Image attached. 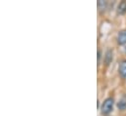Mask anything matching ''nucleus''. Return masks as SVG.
Returning a JSON list of instances; mask_svg holds the SVG:
<instances>
[{
  "label": "nucleus",
  "mask_w": 126,
  "mask_h": 116,
  "mask_svg": "<svg viewBox=\"0 0 126 116\" xmlns=\"http://www.w3.org/2000/svg\"><path fill=\"white\" fill-rule=\"evenodd\" d=\"M117 43L119 45L126 44V30H122L117 35Z\"/></svg>",
  "instance_id": "obj_2"
},
{
  "label": "nucleus",
  "mask_w": 126,
  "mask_h": 116,
  "mask_svg": "<svg viewBox=\"0 0 126 116\" xmlns=\"http://www.w3.org/2000/svg\"><path fill=\"white\" fill-rule=\"evenodd\" d=\"M106 63L107 64H109L111 60H112V52L110 51V50H109L108 52H107V54H106Z\"/></svg>",
  "instance_id": "obj_6"
},
{
  "label": "nucleus",
  "mask_w": 126,
  "mask_h": 116,
  "mask_svg": "<svg viewBox=\"0 0 126 116\" xmlns=\"http://www.w3.org/2000/svg\"><path fill=\"white\" fill-rule=\"evenodd\" d=\"M118 72L121 77L126 78V60H122L118 66Z\"/></svg>",
  "instance_id": "obj_3"
},
{
  "label": "nucleus",
  "mask_w": 126,
  "mask_h": 116,
  "mask_svg": "<svg viewBox=\"0 0 126 116\" xmlns=\"http://www.w3.org/2000/svg\"><path fill=\"white\" fill-rule=\"evenodd\" d=\"M100 58H101V51H98V63L100 62Z\"/></svg>",
  "instance_id": "obj_7"
},
{
  "label": "nucleus",
  "mask_w": 126,
  "mask_h": 116,
  "mask_svg": "<svg viewBox=\"0 0 126 116\" xmlns=\"http://www.w3.org/2000/svg\"><path fill=\"white\" fill-rule=\"evenodd\" d=\"M112 107H113V99L112 98L106 99L102 104V107H101L102 113L103 114H109L112 110Z\"/></svg>",
  "instance_id": "obj_1"
},
{
  "label": "nucleus",
  "mask_w": 126,
  "mask_h": 116,
  "mask_svg": "<svg viewBox=\"0 0 126 116\" xmlns=\"http://www.w3.org/2000/svg\"><path fill=\"white\" fill-rule=\"evenodd\" d=\"M117 107L120 110H126V98H122L118 102H117Z\"/></svg>",
  "instance_id": "obj_5"
},
{
  "label": "nucleus",
  "mask_w": 126,
  "mask_h": 116,
  "mask_svg": "<svg viewBox=\"0 0 126 116\" xmlns=\"http://www.w3.org/2000/svg\"><path fill=\"white\" fill-rule=\"evenodd\" d=\"M126 13V1H121L117 7V14L124 15Z\"/></svg>",
  "instance_id": "obj_4"
}]
</instances>
